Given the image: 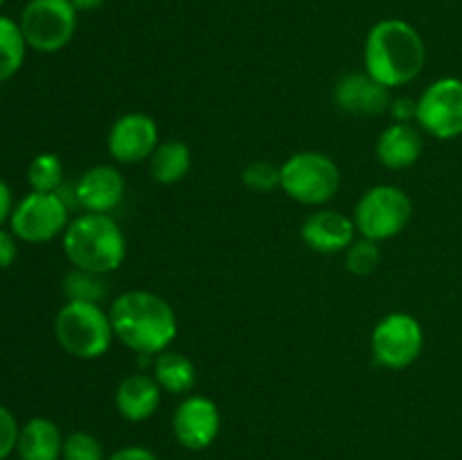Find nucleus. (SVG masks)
I'll use <instances>...</instances> for the list:
<instances>
[{
  "mask_svg": "<svg viewBox=\"0 0 462 460\" xmlns=\"http://www.w3.org/2000/svg\"><path fill=\"white\" fill-rule=\"evenodd\" d=\"M192 152L183 140H165L149 158L152 179L161 185H176L189 174Z\"/></svg>",
  "mask_w": 462,
  "mask_h": 460,
  "instance_id": "obj_20",
  "label": "nucleus"
},
{
  "mask_svg": "<svg viewBox=\"0 0 462 460\" xmlns=\"http://www.w3.org/2000/svg\"><path fill=\"white\" fill-rule=\"evenodd\" d=\"M104 446L93 433L88 431H72L63 440L61 460H106Z\"/></svg>",
  "mask_w": 462,
  "mask_h": 460,
  "instance_id": "obj_25",
  "label": "nucleus"
},
{
  "mask_svg": "<svg viewBox=\"0 0 462 460\" xmlns=\"http://www.w3.org/2000/svg\"><path fill=\"white\" fill-rule=\"evenodd\" d=\"M3 5H5V0H0V7H3Z\"/></svg>",
  "mask_w": 462,
  "mask_h": 460,
  "instance_id": "obj_33",
  "label": "nucleus"
},
{
  "mask_svg": "<svg viewBox=\"0 0 462 460\" xmlns=\"http://www.w3.org/2000/svg\"><path fill=\"white\" fill-rule=\"evenodd\" d=\"M424 347V329L415 316L406 311L386 314L373 329L370 352L374 363L386 370H404L420 359Z\"/></svg>",
  "mask_w": 462,
  "mask_h": 460,
  "instance_id": "obj_9",
  "label": "nucleus"
},
{
  "mask_svg": "<svg viewBox=\"0 0 462 460\" xmlns=\"http://www.w3.org/2000/svg\"><path fill=\"white\" fill-rule=\"evenodd\" d=\"M72 7L77 9L79 14H86V12H95V9H99L104 5V0H70Z\"/></svg>",
  "mask_w": 462,
  "mask_h": 460,
  "instance_id": "obj_32",
  "label": "nucleus"
},
{
  "mask_svg": "<svg viewBox=\"0 0 462 460\" xmlns=\"http://www.w3.org/2000/svg\"><path fill=\"white\" fill-rule=\"evenodd\" d=\"M61 428L48 418L27 419L18 433L16 451L21 460H61Z\"/></svg>",
  "mask_w": 462,
  "mask_h": 460,
  "instance_id": "obj_18",
  "label": "nucleus"
},
{
  "mask_svg": "<svg viewBox=\"0 0 462 460\" xmlns=\"http://www.w3.org/2000/svg\"><path fill=\"white\" fill-rule=\"evenodd\" d=\"M126 192L125 176L113 165H95L75 180L77 207L84 212L108 215L122 203Z\"/></svg>",
  "mask_w": 462,
  "mask_h": 460,
  "instance_id": "obj_14",
  "label": "nucleus"
},
{
  "mask_svg": "<svg viewBox=\"0 0 462 460\" xmlns=\"http://www.w3.org/2000/svg\"><path fill=\"white\" fill-rule=\"evenodd\" d=\"M152 374L162 392H170V395H185L197 383V365L180 352L165 350L153 356Z\"/></svg>",
  "mask_w": 462,
  "mask_h": 460,
  "instance_id": "obj_19",
  "label": "nucleus"
},
{
  "mask_svg": "<svg viewBox=\"0 0 462 460\" xmlns=\"http://www.w3.org/2000/svg\"><path fill=\"white\" fill-rule=\"evenodd\" d=\"M391 88L368 72H347L334 86V104L350 115H382L391 106Z\"/></svg>",
  "mask_w": 462,
  "mask_h": 460,
  "instance_id": "obj_15",
  "label": "nucleus"
},
{
  "mask_svg": "<svg viewBox=\"0 0 462 460\" xmlns=\"http://www.w3.org/2000/svg\"><path fill=\"white\" fill-rule=\"evenodd\" d=\"M54 338L66 354L95 361L111 350L116 334L108 311L99 302L66 300L54 316Z\"/></svg>",
  "mask_w": 462,
  "mask_h": 460,
  "instance_id": "obj_4",
  "label": "nucleus"
},
{
  "mask_svg": "<svg viewBox=\"0 0 462 460\" xmlns=\"http://www.w3.org/2000/svg\"><path fill=\"white\" fill-rule=\"evenodd\" d=\"M219 406L206 395H188L171 415V433L188 451L208 449L219 436Z\"/></svg>",
  "mask_w": 462,
  "mask_h": 460,
  "instance_id": "obj_12",
  "label": "nucleus"
},
{
  "mask_svg": "<svg viewBox=\"0 0 462 460\" xmlns=\"http://www.w3.org/2000/svg\"><path fill=\"white\" fill-rule=\"evenodd\" d=\"M18 433H21V427L14 413L7 406L0 404V460H7L12 451H16Z\"/></svg>",
  "mask_w": 462,
  "mask_h": 460,
  "instance_id": "obj_27",
  "label": "nucleus"
},
{
  "mask_svg": "<svg viewBox=\"0 0 462 460\" xmlns=\"http://www.w3.org/2000/svg\"><path fill=\"white\" fill-rule=\"evenodd\" d=\"M14 210V197L12 188L0 179V228H5V224H9V216Z\"/></svg>",
  "mask_w": 462,
  "mask_h": 460,
  "instance_id": "obj_31",
  "label": "nucleus"
},
{
  "mask_svg": "<svg viewBox=\"0 0 462 460\" xmlns=\"http://www.w3.org/2000/svg\"><path fill=\"white\" fill-rule=\"evenodd\" d=\"M356 233L373 242H386L404 233L413 219V201L397 185H374L365 189L352 215Z\"/></svg>",
  "mask_w": 462,
  "mask_h": 460,
  "instance_id": "obj_6",
  "label": "nucleus"
},
{
  "mask_svg": "<svg viewBox=\"0 0 462 460\" xmlns=\"http://www.w3.org/2000/svg\"><path fill=\"white\" fill-rule=\"evenodd\" d=\"M106 460H161L152 449L140 445H131V446H122V449L113 451Z\"/></svg>",
  "mask_w": 462,
  "mask_h": 460,
  "instance_id": "obj_30",
  "label": "nucleus"
},
{
  "mask_svg": "<svg viewBox=\"0 0 462 460\" xmlns=\"http://www.w3.org/2000/svg\"><path fill=\"white\" fill-rule=\"evenodd\" d=\"M158 144H161V135H158L156 120L140 111L117 117L106 138L108 153L120 165H138V162L149 161Z\"/></svg>",
  "mask_w": 462,
  "mask_h": 460,
  "instance_id": "obj_11",
  "label": "nucleus"
},
{
  "mask_svg": "<svg viewBox=\"0 0 462 460\" xmlns=\"http://www.w3.org/2000/svg\"><path fill=\"white\" fill-rule=\"evenodd\" d=\"M108 287L102 273L93 271L75 269L63 275V296L66 300H84V302H102Z\"/></svg>",
  "mask_w": 462,
  "mask_h": 460,
  "instance_id": "obj_22",
  "label": "nucleus"
},
{
  "mask_svg": "<svg viewBox=\"0 0 462 460\" xmlns=\"http://www.w3.org/2000/svg\"><path fill=\"white\" fill-rule=\"evenodd\" d=\"M116 341L138 356H156L170 350L179 336V320L170 302L153 291L131 289L108 307Z\"/></svg>",
  "mask_w": 462,
  "mask_h": 460,
  "instance_id": "obj_1",
  "label": "nucleus"
},
{
  "mask_svg": "<svg viewBox=\"0 0 462 460\" xmlns=\"http://www.w3.org/2000/svg\"><path fill=\"white\" fill-rule=\"evenodd\" d=\"M280 188L300 206L323 207L341 189V170L323 152H298L280 167Z\"/></svg>",
  "mask_w": 462,
  "mask_h": 460,
  "instance_id": "obj_5",
  "label": "nucleus"
},
{
  "mask_svg": "<svg viewBox=\"0 0 462 460\" xmlns=\"http://www.w3.org/2000/svg\"><path fill=\"white\" fill-rule=\"evenodd\" d=\"M27 41L14 18L0 14V84L12 79L25 63Z\"/></svg>",
  "mask_w": 462,
  "mask_h": 460,
  "instance_id": "obj_21",
  "label": "nucleus"
},
{
  "mask_svg": "<svg viewBox=\"0 0 462 460\" xmlns=\"http://www.w3.org/2000/svg\"><path fill=\"white\" fill-rule=\"evenodd\" d=\"M77 12L70 0H30L23 7L18 25L27 48L41 54L61 52L77 32Z\"/></svg>",
  "mask_w": 462,
  "mask_h": 460,
  "instance_id": "obj_7",
  "label": "nucleus"
},
{
  "mask_svg": "<svg viewBox=\"0 0 462 460\" xmlns=\"http://www.w3.org/2000/svg\"><path fill=\"white\" fill-rule=\"evenodd\" d=\"M424 149L422 133L409 122H393L377 140V161L386 170H409L420 161Z\"/></svg>",
  "mask_w": 462,
  "mask_h": 460,
  "instance_id": "obj_17",
  "label": "nucleus"
},
{
  "mask_svg": "<svg viewBox=\"0 0 462 460\" xmlns=\"http://www.w3.org/2000/svg\"><path fill=\"white\" fill-rule=\"evenodd\" d=\"M70 224V207L57 192H34L21 198L9 216V230L27 244H45L61 237Z\"/></svg>",
  "mask_w": 462,
  "mask_h": 460,
  "instance_id": "obj_8",
  "label": "nucleus"
},
{
  "mask_svg": "<svg viewBox=\"0 0 462 460\" xmlns=\"http://www.w3.org/2000/svg\"><path fill=\"white\" fill-rule=\"evenodd\" d=\"M63 255L75 269L113 273L126 257V239L111 215L84 212L70 219L61 235Z\"/></svg>",
  "mask_w": 462,
  "mask_h": 460,
  "instance_id": "obj_3",
  "label": "nucleus"
},
{
  "mask_svg": "<svg viewBox=\"0 0 462 460\" xmlns=\"http://www.w3.org/2000/svg\"><path fill=\"white\" fill-rule=\"evenodd\" d=\"M427 63L422 34L402 18H383L370 27L364 43V68L386 88H402L418 79Z\"/></svg>",
  "mask_w": 462,
  "mask_h": 460,
  "instance_id": "obj_2",
  "label": "nucleus"
},
{
  "mask_svg": "<svg viewBox=\"0 0 462 460\" xmlns=\"http://www.w3.org/2000/svg\"><path fill=\"white\" fill-rule=\"evenodd\" d=\"M300 237L307 248L320 255L346 253L356 239L355 219L332 207H320L311 212L300 228Z\"/></svg>",
  "mask_w": 462,
  "mask_h": 460,
  "instance_id": "obj_13",
  "label": "nucleus"
},
{
  "mask_svg": "<svg viewBox=\"0 0 462 460\" xmlns=\"http://www.w3.org/2000/svg\"><path fill=\"white\" fill-rule=\"evenodd\" d=\"M161 400L162 388L147 373L126 374L116 388V409L126 422H147L161 409Z\"/></svg>",
  "mask_w": 462,
  "mask_h": 460,
  "instance_id": "obj_16",
  "label": "nucleus"
},
{
  "mask_svg": "<svg viewBox=\"0 0 462 460\" xmlns=\"http://www.w3.org/2000/svg\"><path fill=\"white\" fill-rule=\"evenodd\" d=\"M415 122L438 140H454L462 135V79L442 77L427 86L418 97Z\"/></svg>",
  "mask_w": 462,
  "mask_h": 460,
  "instance_id": "obj_10",
  "label": "nucleus"
},
{
  "mask_svg": "<svg viewBox=\"0 0 462 460\" xmlns=\"http://www.w3.org/2000/svg\"><path fill=\"white\" fill-rule=\"evenodd\" d=\"M382 253H379V244L373 239H355L350 248L346 251V266L352 275H370L377 271Z\"/></svg>",
  "mask_w": 462,
  "mask_h": 460,
  "instance_id": "obj_24",
  "label": "nucleus"
},
{
  "mask_svg": "<svg viewBox=\"0 0 462 460\" xmlns=\"http://www.w3.org/2000/svg\"><path fill=\"white\" fill-rule=\"evenodd\" d=\"M18 257V244L16 235L12 230L0 228V271L9 269Z\"/></svg>",
  "mask_w": 462,
  "mask_h": 460,
  "instance_id": "obj_29",
  "label": "nucleus"
},
{
  "mask_svg": "<svg viewBox=\"0 0 462 460\" xmlns=\"http://www.w3.org/2000/svg\"><path fill=\"white\" fill-rule=\"evenodd\" d=\"M244 188L253 192H273L280 188V167H275L269 161H253L244 167L242 171Z\"/></svg>",
  "mask_w": 462,
  "mask_h": 460,
  "instance_id": "obj_26",
  "label": "nucleus"
},
{
  "mask_svg": "<svg viewBox=\"0 0 462 460\" xmlns=\"http://www.w3.org/2000/svg\"><path fill=\"white\" fill-rule=\"evenodd\" d=\"M63 162L57 153L43 152L27 165V183L34 192H59L63 185Z\"/></svg>",
  "mask_w": 462,
  "mask_h": 460,
  "instance_id": "obj_23",
  "label": "nucleus"
},
{
  "mask_svg": "<svg viewBox=\"0 0 462 460\" xmlns=\"http://www.w3.org/2000/svg\"><path fill=\"white\" fill-rule=\"evenodd\" d=\"M388 113L393 115V122H409V124H413L415 113H418V99L406 97V95L393 97Z\"/></svg>",
  "mask_w": 462,
  "mask_h": 460,
  "instance_id": "obj_28",
  "label": "nucleus"
}]
</instances>
